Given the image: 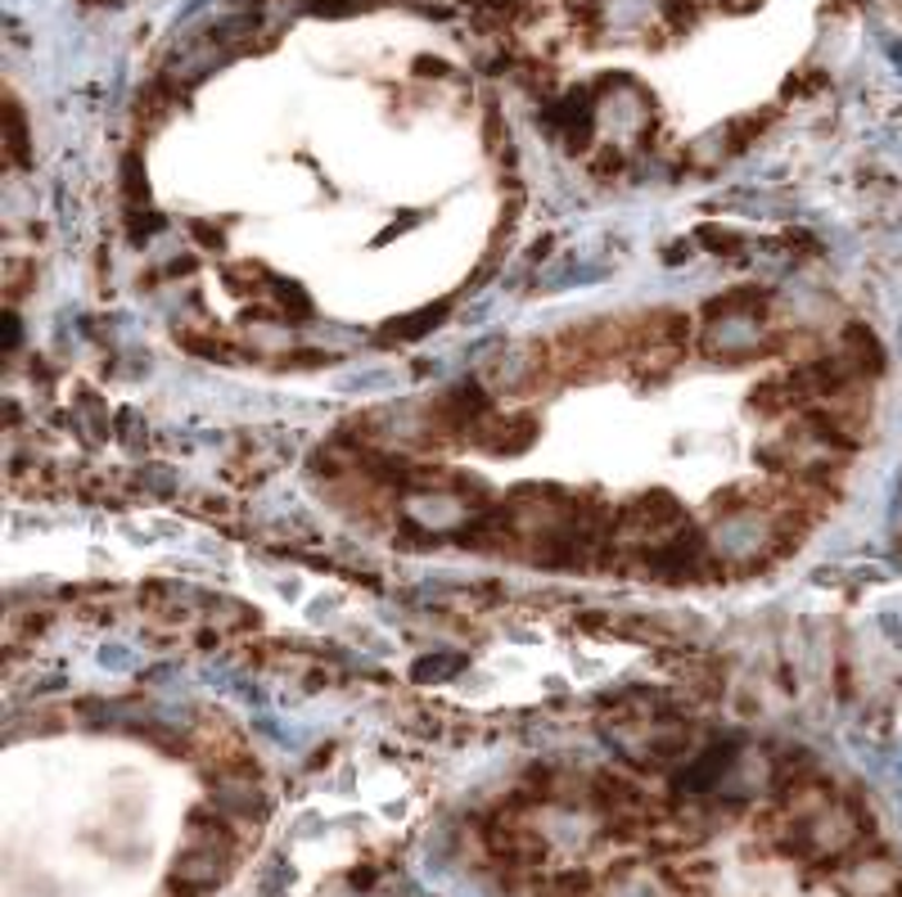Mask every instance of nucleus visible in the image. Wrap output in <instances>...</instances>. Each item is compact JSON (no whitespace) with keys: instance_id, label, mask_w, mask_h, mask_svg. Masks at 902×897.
Masks as SVG:
<instances>
[{"instance_id":"0eeeda50","label":"nucleus","mask_w":902,"mask_h":897,"mask_svg":"<svg viewBox=\"0 0 902 897\" xmlns=\"http://www.w3.org/2000/svg\"><path fill=\"white\" fill-rule=\"evenodd\" d=\"M533 897H601V884L592 870H559V875H533Z\"/></svg>"},{"instance_id":"f257e3e1","label":"nucleus","mask_w":902,"mask_h":897,"mask_svg":"<svg viewBox=\"0 0 902 897\" xmlns=\"http://www.w3.org/2000/svg\"><path fill=\"white\" fill-rule=\"evenodd\" d=\"M186 826L190 835L168 870V888L172 897H208L230 879L239 857V835L221 807H195Z\"/></svg>"},{"instance_id":"20e7f679","label":"nucleus","mask_w":902,"mask_h":897,"mask_svg":"<svg viewBox=\"0 0 902 897\" xmlns=\"http://www.w3.org/2000/svg\"><path fill=\"white\" fill-rule=\"evenodd\" d=\"M474 447H483V451H492V456H519L524 447H533L537 442V416H506V420H497V416H487L478 429H474V438H469Z\"/></svg>"},{"instance_id":"9d476101","label":"nucleus","mask_w":902,"mask_h":897,"mask_svg":"<svg viewBox=\"0 0 902 897\" xmlns=\"http://www.w3.org/2000/svg\"><path fill=\"white\" fill-rule=\"evenodd\" d=\"M361 6H370V0H311V14H348Z\"/></svg>"},{"instance_id":"39448f33","label":"nucleus","mask_w":902,"mask_h":897,"mask_svg":"<svg viewBox=\"0 0 902 897\" xmlns=\"http://www.w3.org/2000/svg\"><path fill=\"white\" fill-rule=\"evenodd\" d=\"M763 307H767V289L741 285V289L717 293V298L704 307V320H708V325H722V320H741V316H763Z\"/></svg>"},{"instance_id":"7ed1b4c3","label":"nucleus","mask_w":902,"mask_h":897,"mask_svg":"<svg viewBox=\"0 0 902 897\" xmlns=\"http://www.w3.org/2000/svg\"><path fill=\"white\" fill-rule=\"evenodd\" d=\"M686 510L673 492H645L618 510V532H641V537H673L682 532Z\"/></svg>"},{"instance_id":"6e6552de","label":"nucleus","mask_w":902,"mask_h":897,"mask_svg":"<svg viewBox=\"0 0 902 897\" xmlns=\"http://www.w3.org/2000/svg\"><path fill=\"white\" fill-rule=\"evenodd\" d=\"M28 158H32V149H28L23 109H19L14 100H6V162H10V168H23Z\"/></svg>"},{"instance_id":"1a4fd4ad","label":"nucleus","mask_w":902,"mask_h":897,"mask_svg":"<svg viewBox=\"0 0 902 897\" xmlns=\"http://www.w3.org/2000/svg\"><path fill=\"white\" fill-rule=\"evenodd\" d=\"M443 320V307H425L420 316H412V320H397V325H384V339H416V335H425V330H434V325Z\"/></svg>"},{"instance_id":"f03ea898","label":"nucleus","mask_w":902,"mask_h":897,"mask_svg":"<svg viewBox=\"0 0 902 897\" xmlns=\"http://www.w3.org/2000/svg\"><path fill=\"white\" fill-rule=\"evenodd\" d=\"M483 848H487V857L497 861L506 875H537L542 861H546V853H551V844L528 826L519 803L483 821Z\"/></svg>"},{"instance_id":"423d86ee","label":"nucleus","mask_w":902,"mask_h":897,"mask_svg":"<svg viewBox=\"0 0 902 897\" xmlns=\"http://www.w3.org/2000/svg\"><path fill=\"white\" fill-rule=\"evenodd\" d=\"M840 357L853 366V375H858V379H871V375H880V366H884L880 339H875L871 330H862V325H849V335H844Z\"/></svg>"}]
</instances>
